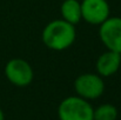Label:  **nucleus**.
<instances>
[{
	"instance_id": "f257e3e1",
	"label": "nucleus",
	"mask_w": 121,
	"mask_h": 120,
	"mask_svg": "<svg viewBox=\"0 0 121 120\" xmlns=\"http://www.w3.org/2000/svg\"><path fill=\"white\" fill-rule=\"evenodd\" d=\"M77 38L74 25L64 19H55L48 22L41 33V39L45 46L52 51H65L69 48Z\"/></svg>"
},
{
	"instance_id": "f03ea898",
	"label": "nucleus",
	"mask_w": 121,
	"mask_h": 120,
	"mask_svg": "<svg viewBox=\"0 0 121 120\" xmlns=\"http://www.w3.org/2000/svg\"><path fill=\"white\" fill-rule=\"evenodd\" d=\"M58 117L59 120H94V108L88 100L71 95L59 104Z\"/></svg>"
},
{
	"instance_id": "7ed1b4c3",
	"label": "nucleus",
	"mask_w": 121,
	"mask_h": 120,
	"mask_svg": "<svg viewBox=\"0 0 121 120\" xmlns=\"http://www.w3.org/2000/svg\"><path fill=\"white\" fill-rule=\"evenodd\" d=\"M5 76L7 80L17 87L28 86L34 78V71L28 61L21 58H14L5 65Z\"/></svg>"
},
{
	"instance_id": "20e7f679",
	"label": "nucleus",
	"mask_w": 121,
	"mask_h": 120,
	"mask_svg": "<svg viewBox=\"0 0 121 120\" xmlns=\"http://www.w3.org/2000/svg\"><path fill=\"white\" fill-rule=\"evenodd\" d=\"M77 95L86 100H95L104 94L105 82L98 73H82L74 81Z\"/></svg>"
},
{
	"instance_id": "39448f33",
	"label": "nucleus",
	"mask_w": 121,
	"mask_h": 120,
	"mask_svg": "<svg viewBox=\"0 0 121 120\" xmlns=\"http://www.w3.org/2000/svg\"><path fill=\"white\" fill-rule=\"evenodd\" d=\"M99 37L105 47L121 54V18L109 17L99 27Z\"/></svg>"
},
{
	"instance_id": "423d86ee",
	"label": "nucleus",
	"mask_w": 121,
	"mask_h": 120,
	"mask_svg": "<svg viewBox=\"0 0 121 120\" xmlns=\"http://www.w3.org/2000/svg\"><path fill=\"white\" fill-rule=\"evenodd\" d=\"M81 14L86 22L100 26L111 17V7L107 0H82Z\"/></svg>"
},
{
	"instance_id": "0eeeda50",
	"label": "nucleus",
	"mask_w": 121,
	"mask_h": 120,
	"mask_svg": "<svg viewBox=\"0 0 121 120\" xmlns=\"http://www.w3.org/2000/svg\"><path fill=\"white\" fill-rule=\"evenodd\" d=\"M121 66V54L114 51L107 49L102 54L99 55L96 59L95 68L96 73L101 76L102 78H107L111 76H114Z\"/></svg>"
},
{
	"instance_id": "6e6552de",
	"label": "nucleus",
	"mask_w": 121,
	"mask_h": 120,
	"mask_svg": "<svg viewBox=\"0 0 121 120\" xmlns=\"http://www.w3.org/2000/svg\"><path fill=\"white\" fill-rule=\"evenodd\" d=\"M60 13H61V19H64L65 21L75 26L82 19L81 1H79V0H65L61 4Z\"/></svg>"
},
{
	"instance_id": "1a4fd4ad",
	"label": "nucleus",
	"mask_w": 121,
	"mask_h": 120,
	"mask_svg": "<svg viewBox=\"0 0 121 120\" xmlns=\"http://www.w3.org/2000/svg\"><path fill=\"white\" fill-rule=\"evenodd\" d=\"M118 110L112 104H102L94 110V120H117Z\"/></svg>"
},
{
	"instance_id": "9d476101",
	"label": "nucleus",
	"mask_w": 121,
	"mask_h": 120,
	"mask_svg": "<svg viewBox=\"0 0 121 120\" xmlns=\"http://www.w3.org/2000/svg\"><path fill=\"white\" fill-rule=\"evenodd\" d=\"M0 120H5V114H4L1 108H0Z\"/></svg>"
}]
</instances>
